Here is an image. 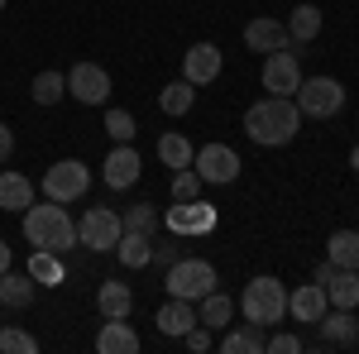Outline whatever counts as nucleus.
I'll return each instance as SVG.
<instances>
[{"label": "nucleus", "mask_w": 359, "mask_h": 354, "mask_svg": "<svg viewBox=\"0 0 359 354\" xmlns=\"http://www.w3.org/2000/svg\"><path fill=\"white\" fill-rule=\"evenodd\" d=\"M5 5H10V0H0V10H5Z\"/></svg>", "instance_id": "nucleus-44"}, {"label": "nucleus", "mask_w": 359, "mask_h": 354, "mask_svg": "<svg viewBox=\"0 0 359 354\" xmlns=\"http://www.w3.org/2000/svg\"><path fill=\"white\" fill-rule=\"evenodd\" d=\"M331 273H335V264L326 259V264H316V273H311V282H321V287H326V282H331Z\"/></svg>", "instance_id": "nucleus-40"}, {"label": "nucleus", "mask_w": 359, "mask_h": 354, "mask_svg": "<svg viewBox=\"0 0 359 354\" xmlns=\"http://www.w3.org/2000/svg\"><path fill=\"white\" fill-rule=\"evenodd\" d=\"M106 135H111V144H135L139 135V125H135V115L130 110H106Z\"/></svg>", "instance_id": "nucleus-31"}, {"label": "nucleus", "mask_w": 359, "mask_h": 354, "mask_svg": "<svg viewBox=\"0 0 359 354\" xmlns=\"http://www.w3.org/2000/svg\"><path fill=\"white\" fill-rule=\"evenodd\" d=\"M292 101L302 110V120H335L345 110V86L335 82V77H306Z\"/></svg>", "instance_id": "nucleus-4"}, {"label": "nucleus", "mask_w": 359, "mask_h": 354, "mask_svg": "<svg viewBox=\"0 0 359 354\" xmlns=\"http://www.w3.org/2000/svg\"><path fill=\"white\" fill-rule=\"evenodd\" d=\"M67 96H77L82 106H106V96H111V72H106L101 62H77V67L67 72Z\"/></svg>", "instance_id": "nucleus-11"}, {"label": "nucleus", "mask_w": 359, "mask_h": 354, "mask_svg": "<svg viewBox=\"0 0 359 354\" xmlns=\"http://www.w3.org/2000/svg\"><path fill=\"white\" fill-rule=\"evenodd\" d=\"M10 158H15V130H10V125L0 120V168L10 163Z\"/></svg>", "instance_id": "nucleus-39"}, {"label": "nucleus", "mask_w": 359, "mask_h": 354, "mask_svg": "<svg viewBox=\"0 0 359 354\" xmlns=\"http://www.w3.org/2000/svg\"><path fill=\"white\" fill-rule=\"evenodd\" d=\"M154 259H158V264H177V249L172 245H154Z\"/></svg>", "instance_id": "nucleus-41"}, {"label": "nucleus", "mask_w": 359, "mask_h": 354, "mask_svg": "<svg viewBox=\"0 0 359 354\" xmlns=\"http://www.w3.org/2000/svg\"><path fill=\"white\" fill-rule=\"evenodd\" d=\"M321 34V10L316 5H297L292 15H287V39L292 43H311Z\"/></svg>", "instance_id": "nucleus-28"}, {"label": "nucleus", "mask_w": 359, "mask_h": 354, "mask_svg": "<svg viewBox=\"0 0 359 354\" xmlns=\"http://www.w3.org/2000/svg\"><path fill=\"white\" fill-rule=\"evenodd\" d=\"M139 172H144V158H139L135 144H111V154L101 163V182L111 191H130L139 182Z\"/></svg>", "instance_id": "nucleus-10"}, {"label": "nucleus", "mask_w": 359, "mask_h": 354, "mask_svg": "<svg viewBox=\"0 0 359 354\" xmlns=\"http://www.w3.org/2000/svg\"><path fill=\"white\" fill-rule=\"evenodd\" d=\"M120 235H125V220L111 206H86V216L77 220V245L96 249V254H111Z\"/></svg>", "instance_id": "nucleus-7"}, {"label": "nucleus", "mask_w": 359, "mask_h": 354, "mask_svg": "<svg viewBox=\"0 0 359 354\" xmlns=\"http://www.w3.org/2000/svg\"><path fill=\"white\" fill-rule=\"evenodd\" d=\"M201 187H206V182H201L196 168H177V172H172V201H196Z\"/></svg>", "instance_id": "nucleus-33"}, {"label": "nucleus", "mask_w": 359, "mask_h": 354, "mask_svg": "<svg viewBox=\"0 0 359 354\" xmlns=\"http://www.w3.org/2000/svg\"><path fill=\"white\" fill-rule=\"evenodd\" d=\"M245 43L249 53H278V48H287L292 39H287V25H278L269 15H259V20H249L245 25Z\"/></svg>", "instance_id": "nucleus-14"}, {"label": "nucleus", "mask_w": 359, "mask_h": 354, "mask_svg": "<svg viewBox=\"0 0 359 354\" xmlns=\"http://www.w3.org/2000/svg\"><path fill=\"white\" fill-rule=\"evenodd\" d=\"M316 330H321V345H359V316L355 311H326L321 321H316Z\"/></svg>", "instance_id": "nucleus-17"}, {"label": "nucleus", "mask_w": 359, "mask_h": 354, "mask_svg": "<svg viewBox=\"0 0 359 354\" xmlns=\"http://www.w3.org/2000/svg\"><path fill=\"white\" fill-rule=\"evenodd\" d=\"M216 230V211L206 201H192V235H211Z\"/></svg>", "instance_id": "nucleus-35"}, {"label": "nucleus", "mask_w": 359, "mask_h": 354, "mask_svg": "<svg viewBox=\"0 0 359 354\" xmlns=\"http://www.w3.org/2000/svg\"><path fill=\"white\" fill-rule=\"evenodd\" d=\"M235 311H240V306L225 297L221 287H216V292H206V297L196 301V321H201V326H211V330H225L230 321H235Z\"/></svg>", "instance_id": "nucleus-21"}, {"label": "nucleus", "mask_w": 359, "mask_h": 354, "mask_svg": "<svg viewBox=\"0 0 359 354\" xmlns=\"http://www.w3.org/2000/svg\"><path fill=\"white\" fill-rule=\"evenodd\" d=\"M326 311H331V301H326V287L321 282H302V287L287 292V316L302 321V326H316Z\"/></svg>", "instance_id": "nucleus-13"}, {"label": "nucleus", "mask_w": 359, "mask_h": 354, "mask_svg": "<svg viewBox=\"0 0 359 354\" xmlns=\"http://www.w3.org/2000/svg\"><path fill=\"white\" fill-rule=\"evenodd\" d=\"M96 350L101 354H139V335L130 330V321H106L96 335Z\"/></svg>", "instance_id": "nucleus-24"}, {"label": "nucleus", "mask_w": 359, "mask_h": 354, "mask_svg": "<svg viewBox=\"0 0 359 354\" xmlns=\"http://www.w3.org/2000/svg\"><path fill=\"white\" fill-rule=\"evenodd\" d=\"M154 321H158V330H163V335H172V340H182V335H187V330L196 326V301L168 297L163 306H158V316H154Z\"/></svg>", "instance_id": "nucleus-18"}, {"label": "nucleus", "mask_w": 359, "mask_h": 354, "mask_svg": "<svg viewBox=\"0 0 359 354\" xmlns=\"http://www.w3.org/2000/svg\"><path fill=\"white\" fill-rule=\"evenodd\" d=\"M221 350L225 354H269V330L264 326H225L221 330Z\"/></svg>", "instance_id": "nucleus-16"}, {"label": "nucleus", "mask_w": 359, "mask_h": 354, "mask_svg": "<svg viewBox=\"0 0 359 354\" xmlns=\"http://www.w3.org/2000/svg\"><path fill=\"white\" fill-rule=\"evenodd\" d=\"M192 168L201 172V182L230 187V182L240 177V154H235L230 144H201V149L192 154Z\"/></svg>", "instance_id": "nucleus-8"}, {"label": "nucleus", "mask_w": 359, "mask_h": 354, "mask_svg": "<svg viewBox=\"0 0 359 354\" xmlns=\"http://www.w3.org/2000/svg\"><path fill=\"white\" fill-rule=\"evenodd\" d=\"M168 225H172L177 235H192V201H177V206L168 211Z\"/></svg>", "instance_id": "nucleus-36"}, {"label": "nucleus", "mask_w": 359, "mask_h": 354, "mask_svg": "<svg viewBox=\"0 0 359 354\" xmlns=\"http://www.w3.org/2000/svg\"><path fill=\"white\" fill-rule=\"evenodd\" d=\"M115 259L125 268H149L154 264V235H139V230H125L115 240Z\"/></svg>", "instance_id": "nucleus-19"}, {"label": "nucleus", "mask_w": 359, "mask_h": 354, "mask_svg": "<svg viewBox=\"0 0 359 354\" xmlns=\"http://www.w3.org/2000/svg\"><path fill=\"white\" fill-rule=\"evenodd\" d=\"M326 301L340 311H355L359 306V268H335L326 282Z\"/></svg>", "instance_id": "nucleus-22"}, {"label": "nucleus", "mask_w": 359, "mask_h": 354, "mask_svg": "<svg viewBox=\"0 0 359 354\" xmlns=\"http://www.w3.org/2000/svg\"><path fill=\"white\" fill-rule=\"evenodd\" d=\"M158 158H163V168H192V139H182L177 130H168L163 139H158Z\"/></svg>", "instance_id": "nucleus-29"}, {"label": "nucleus", "mask_w": 359, "mask_h": 354, "mask_svg": "<svg viewBox=\"0 0 359 354\" xmlns=\"http://www.w3.org/2000/svg\"><path fill=\"white\" fill-rule=\"evenodd\" d=\"M125 230H139V235H158V211H154V201H139L125 211Z\"/></svg>", "instance_id": "nucleus-32"}, {"label": "nucleus", "mask_w": 359, "mask_h": 354, "mask_svg": "<svg viewBox=\"0 0 359 354\" xmlns=\"http://www.w3.org/2000/svg\"><path fill=\"white\" fill-rule=\"evenodd\" d=\"M297 130H302V110L292 96H264L245 110V135L259 149H283L297 139Z\"/></svg>", "instance_id": "nucleus-1"}, {"label": "nucleus", "mask_w": 359, "mask_h": 354, "mask_svg": "<svg viewBox=\"0 0 359 354\" xmlns=\"http://www.w3.org/2000/svg\"><path fill=\"white\" fill-rule=\"evenodd\" d=\"M221 62L225 57H221L216 43H192V48L182 53V77H187L192 86H211L216 77H221Z\"/></svg>", "instance_id": "nucleus-12"}, {"label": "nucleus", "mask_w": 359, "mask_h": 354, "mask_svg": "<svg viewBox=\"0 0 359 354\" xmlns=\"http://www.w3.org/2000/svg\"><path fill=\"white\" fill-rule=\"evenodd\" d=\"M297 350H302V340H297V335H287V330L273 335V330H269V354H297Z\"/></svg>", "instance_id": "nucleus-38"}, {"label": "nucleus", "mask_w": 359, "mask_h": 354, "mask_svg": "<svg viewBox=\"0 0 359 354\" xmlns=\"http://www.w3.org/2000/svg\"><path fill=\"white\" fill-rule=\"evenodd\" d=\"M29 201H34V182L25 172H0V211H20L25 216Z\"/></svg>", "instance_id": "nucleus-25"}, {"label": "nucleus", "mask_w": 359, "mask_h": 354, "mask_svg": "<svg viewBox=\"0 0 359 354\" xmlns=\"http://www.w3.org/2000/svg\"><path fill=\"white\" fill-rule=\"evenodd\" d=\"M5 268H15V254H10V245L0 240V273H5Z\"/></svg>", "instance_id": "nucleus-42"}, {"label": "nucleus", "mask_w": 359, "mask_h": 354, "mask_svg": "<svg viewBox=\"0 0 359 354\" xmlns=\"http://www.w3.org/2000/svg\"><path fill=\"white\" fill-rule=\"evenodd\" d=\"M182 340H187V350H192V354H206V350H211V326H201V321H196Z\"/></svg>", "instance_id": "nucleus-37"}, {"label": "nucleus", "mask_w": 359, "mask_h": 354, "mask_svg": "<svg viewBox=\"0 0 359 354\" xmlns=\"http://www.w3.org/2000/svg\"><path fill=\"white\" fill-rule=\"evenodd\" d=\"M350 168H355V172H359V144H355V149H350Z\"/></svg>", "instance_id": "nucleus-43"}, {"label": "nucleus", "mask_w": 359, "mask_h": 354, "mask_svg": "<svg viewBox=\"0 0 359 354\" xmlns=\"http://www.w3.org/2000/svg\"><path fill=\"white\" fill-rule=\"evenodd\" d=\"M297 86H302V62L292 53V43L278 53H264V91L269 96H297Z\"/></svg>", "instance_id": "nucleus-9"}, {"label": "nucleus", "mask_w": 359, "mask_h": 354, "mask_svg": "<svg viewBox=\"0 0 359 354\" xmlns=\"http://www.w3.org/2000/svg\"><path fill=\"white\" fill-rule=\"evenodd\" d=\"M67 96V72H39L34 77V101L39 106H57Z\"/></svg>", "instance_id": "nucleus-30"}, {"label": "nucleus", "mask_w": 359, "mask_h": 354, "mask_svg": "<svg viewBox=\"0 0 359 354\" xmlns=\"http://www.w3.org/2000/svg\"><path fill=\"white\" fill-rule=\"evenodd\" d=\"M25 240L34 249H48V254H67L77 245V220L67 216L62 201H29L25 206Z\"/></svg>", "instance_id": "nucleus-2"}, {"label": "nucleus", "mask_w": 359, "mask_h": 354, "mask_svg": "<svg viewBox=\"0 0 359 354\" xmlns=\"http://www.w3.org/2000/svg\"><path fill=\"white\" fill-rule=\"evenodd\" d=\"M86 187H91V168L82 163V158H57L48 172H43V196L48 201H77V196H86Z\"/></svg>", "instance_id": "nucleus-6"}, {"label": "nucleus", "mask_w": 359, "mask_h": 354, "mask_svg": "<svg viewBox=\"0 0 359 354\" xmlns=\"http://www.w3.org/2000/svg\"><path fill=\"white\" fill-rule=\"evenodd\" d=\"M192 106H196V86L187 82V77H177V82H168L163 91H158V110H163V115H187Z\"/></svg>", "instance_id": "nucleus-27"}, {"label": "nucleus", "mask_w": 359, "mask_h": 354, "mask_svg": "<svg viewBox=\"0 0 359 354\" xmlns=\"http://www.w3.org/2000/svg\"><path fill=\"white\" fill-rule=\"evenodd\" d=\"M34 292H39V282H34L29 273H15V268L0 273V306H10V311H25L29 301H34Z\"/></svg>", "instance_id": "nucleus-20"}, {"label": "nucleus", "mask_w": 359, "mask_h": 354, "mask_svg": "<svg viewBox=\"0 0 359 354\" xmlns=\"http://www.w3.org/2000/svg\"><path fill=\"white\" fill-rule=\"evenodd\" d=\"M326 259L335 268H359V230H335L326 240Z\"/></svg>", "instance_id": "nucleus-26"}, {"label": "nucleus", "mask_w": 359, "mask_h": 354, "mask_svg": "<svg viewBox=\"0 0 359 354\" xmlns=\"http://www.w3.org/2000/svg\"><path fill=\"white\" fill-rule=\"evenodd\" d=\"M168 297H182V301H201L206 292H216V268L206 259H177L168 264Z\"/></svg>", "instance_id": "nucleus-5"}, {"label": "nucleus", "mask_w": 359, "mask_h": 354, "mask_svg": "<svg viewBox=\"0 0 359 354\" xmlns=\"http://www.w3.org/2000/svg\"><path fill=\"white\" fill-rule=\"evenodd\" d=\"M29 278L39 287H62L67 282V268H62V254H48V249H34L29 254Z\"/></svg>", "instance_id": "nucleus-23"}, {"label": "nucleus", "mask_w": 359, "mask_h": 354, "mask_svg": "<svg viewBox=\"0 0 359 354\" xmlns=\"http://www.w3.org/2000/svg\"><path fill=\"white\" fill-rule=\"evenodd\" d=\"M96 311H101V321H130V311H135V292H130V282H101V292H96Z\"/></svg>", "instance_id": "nucleus-15"}, {"label": "nucleus", "mask_w": 359, "mask_h": 354, "mask_svg": "<svg viewBox=\"0 0 359 354\" xmlns=\"http://www.w3.org/2000/svg\"><path fill=\"white\" fill-rule=\"evenodd\" d=\"M240 316H245L249 326H264V330H273L283 316H287V287L278 282L273 273H259V278H249L245 282V292H240Z\"/></svg>", "instance_id": "nucleus-3"}, {"label": "nucleus", "mask_w": 359, "mask_h": 354, "mask_svg": "<svg viewBox=\"0 0 359 354\" xmlns=\"http://www.w3.org/2000/svg\"><path fill=\"white\" fill-rule=\"evenodd\" d=\"M39 350V340L20 326H0V354H34Z\"/></svg>", "instance_id": "nucleus-34"}]
</instances>
